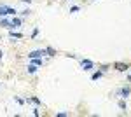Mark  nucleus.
Returning a JSON list of instances; mask_svg holds the SVG:
<instances>
[{"label": "nucleus", "mask_w": 131, "mask_h": 117, "mask_svg": "<svg viewBox=\"0 0 131 117\" xmlns=\"http://www.w3.org/2000/svg\"><path fill=\"white\" fill-rule=\"evenodd\" d=\"M18 10L14 9V7H9V5H5V4H0V18H5V16H14Z\"/></svg>", "instance_id": "obj_1"}, {"label": "nucleus", "mask_w": 131, "mask_h": 117, "mask_svg": "<svg viewBox=\"0 0 131 117\" xmlns=\"http://www.w3.org/2000/svg\"><path fill=\"white\" fill-rule=\"evenodd\" d=\"M129 67H131L129 63H124V61H115V63H112V65H110V68L117 70V72H128Z\"/></svg>", "instance_id": "obj_2"}, {"label": "nucleus", "mask_w": 131, "mask_h": 117, "mask_svg": "<svg viewBox=\"0 0 131 117\" xmlns=\"http://www.w3.org/2000/svg\"><path fill=\"white\" fill-rule=\"evenodd\" d=\"M115 94L126 100V98H128V96L131 94V86H129V84H126V86H122V88H119V89H117V93H115Z\"/></svg>", "instance_id": "obj_3"}, {"label": "nucleus", "mask_w": 131, "mask_h": 117, "mask_svg": "<svg viewBox=\"0 0 131 117\" xmlns=\"http://www.w3.org/2000/svg\"><path fill=\"white\" fill-rule=\"evenodd\" d=\"M44 56H47V52H46V49H35V51H31L28 52V58H44Z\"/></svg>", "instance_id": "obj_4"}, {"label": "nucleus", "mask_w": 131, "mask_h": 117, "mask_svg": "<svg viewBox=\"0 0 131 117\" xmlns=\"http://www.w3.org/2000/svg\"><path fill=\"white\" fill-rule=\"evenodd\" d=\"M81 67L84 72H91V70L94 68V63L91 59H81Z\"/></svg>", "instance_id": "obj_5"}, {"label": "nucleus", "mask_w": 131, "mask_h": 117, "mask_svg": "<svg viewBox=\"0 0 131 117\" xmlns=\"http://www.w3.org/2000/svg\"><path fill=\"white\" fill-rule=\"evenodd\" d=\"M21 23H23V19H21V18H16V16H14V18L10 19V30L19 28V26H21Z\"/></svg>", "instance_id": "obj_6"}, {"label": "nucleus", "mask_w": 131, "mask_h": 117, "mask_svg": "<svg viewBox=\"0 0 131 117\" xmlns=\"http://www.w3.org/2000/svg\"><path fill=\"white\" fill-rule=\"evenodd\" d=\"M9 37L10 39H23V33L16 31V30H9Z\"/></svg>", "instance_id": "obj_7"}, {"label": "nucleus", "mask_w": 131, "mask_h": 117, "mask_svg": "<svg viewBox=\"0 0 131 117\" xmlns=\"http://www.w3.org/2000/svg\"><path fill=\"white\" fill-rule=\"evenodd\" d=\"M0 26L10 30V19H7V18H0Z\"/></svg>", "instance_id": "obj_8"}, {"label": "nucleus", "mask_w": 131, "mask_h": 117, "mask_svg": "<svg viewBox=\"0 0 131 117\" xmlns=\"http://www.w3.org/2000/svg\"><path fill=\"white\" fill-rule=\"evenodd\" d=\"M117 105H119V108H121V110H124V112L128 114V105H126V100H124V98H121V100H119V103H117Z\"/></svg>", "instance_id": "obj_9"}, {"label": "nucleus", "mask_w": 131, "mask_h": 117, "mask_svg": "<svg viewBox=\"0 0 131 117\" xmlns=\"http://www.w3.org/2000/svg\"><path fill=\"white\" fill-rule=\"evenodd\" d=\"M28 101H30V103H35L37 107H40V105H42L40 98H37V96H30V98H28Z\"/></svg>", "instance_id": "obj_10"}, {"label": "nucleus", "mask_w": 131, "mask_h": 117, "mask_svg": "<svg viewBox=\"0 0 131 117\" xmlns=\"http://www.w3.org/2000/svg\"><path fill=\"white\" fill-rule=\"evenodd\" d=\"M37 70H39V67H37V65H33V63H30V65L26 67V72H28V73H35Z\"/></svg>", "instance_id": "obj_11"}, {"label": "nucleus", "mask_w": 131, "mask_h": 117, "mask_svg": "<svg viewBox=\"0 0 131 117\" xmlns=\"http://www.w3.org/2000/svg\"><path fill=\"white\" fill-rule=\"evenodd\" d=\"M46 52H47V56H51V58H52V56H56V49L51 47V46H47V47H46Z\"/></svg>", "instance_id": "obj_12"}, {"label": "nucleus", "mask_w": 131, "mask_h": 117, "mask_svg": "<svg viewBox=\"0 0 131 117\" xmlns=\"http://www.w3.org/2000/svg\"><path fill=\"white\" fill-rule=\"evenodd\" d=\"M101 77H103V72L98 70V72H94V73L91 75V80H98V79H101Z\"/></svg>", "instance_id": "obj_13"}, {"label": "nucleus", "mask_w": 131, "mask_h": 117, "mask_svg": "<svg viewBox=\"0 0 131 117\" xmlns=\"http://www.w3.org/2000/svg\"><path fill=\"white\" fill-rule=\"evenodd\" d=\"M30 63L37 65V67H42V65H44V59H42V58H31V61H30Z\"/></svg>", "instance_id": "obj_14"}, {"label": "nucleus", "mask_w": 131, "mask_h": 117, "mask_svg": "<svg viewBox=\"0 0 131 117\" xmlns=\"http://www.w3.org/2000/svg\"><path fill=\"white\" fill-rule=\"evenodd\" d=\"M31 14V10L30 9H25V10H21V16H23V18H26V16H30Z\"/></svg>", "instance_id": "obj_15"}, {"label": "nucleus", "mask_w": 131, "mask_h": 117, "mask_svg": "<svg viewBox=\"0 0 131 117\" xmlns=\"http://www.w3.org/2000/svg\"><path fill=\"white\" fill-rule=\"evenodd\" d=\"M98 68H100L101 72H103V73H105V72H107V70L110 68V65H100V67H98Z\"/></svg>", "instance_id": "obj_16"}, {"label": "nucleus", "mask_w": 131, "mask_h": 117, "mask_svg": "<svg viewBox=\"0 0 131 117\" xmlns=\"http://www.w3.org/2000/svg\"><path fill=\"white\" fill-rule=\"evenodd\" d=\"M14 100H16V103H19V105H25V103H26L23 98H18V96H14Z\"/></svg>", "instance_id": "obj_17"}, {"label": "nucleus", "mask_w": 131, "mask_h": 117, "mask_svg": "<svg viewBox=\"0 0 131 117\" xmlns=\"http://www.w3.org/2000/svg\"><path fill=\"white\" fill-rule=\"evenodd\" d=\"M37 37H39V28H35L31 31V39H37Z\"/></svg>", "instance_id": "obj_18"}, {"label": "nucleus", "mask_w": 131, "mask_h": 117, "mask_svg": "<svg viewBox=\"0 0 131 117\" xmlns=\"http://www.w3.org/2000/svg\"><path fill=\"white\" fill-rule=\"evenodd\" d=\"M79 10V5H72L70 7V12H77Z\"/></svg>", "instance_id": "obj_19"}, {"label": "nucleus", "mask_w": 131, "mask_h": 117, "mask_svg": "<svg viewBox=\"0 0 131 117\" xmlns=\"http://www.w3.org/2000/svg\"><path fill=\"white\" fill-rule=\"evenodd\" d=\"M56 115H58V117H67L68 114H67V112H60V114H56Z\"/></svg>", "instance_id": "obj_20"}, {"label": "nucleus", "mask_w": 131, "mask_h": 117, "mask_svg": "<svg viewBox=\"0 0 131 117\" xmlns=\"http://www.w3.org/2000/svg\"><path fill=\"white\" fill-rule=\"evenodd\" d=\"M33 115H35V117H39V115H40V112H39V108H35V110H33Z\"/></svg>", "instance_id": "obj_21"}, {"label": "nucleus", "mask_w": 131, "mask_h": 117, "mask_svg": "<svg viewBox=\"0 0 131 117\" xmlns=\"http://www.w3.org/2000/svg\"><path fill=\"white\" fill-rule=\"evenodd\" d=\"M21 2H25V4H30L31 0H21Z\"/></svg>", "instance_id": "obj_22"}, {"label": "nucleus", "mask_w": 131, "mask_h": 117, "mask_svg": "<svg viewBox=\"0 0 131 117\" xmlns=\"http://www.w3.org/2000/svg\"><path fill=\"white\" fill-rule=\"evenodd\" d=\"M128 82H131V73H129V75H128Z\"/></svg>", "instance_id": "obj_23"}, {"label": "nucleus", "mask_w": 131, "mask_h": 117, "mask_svg": "<svg viewBox=\"0 0 131 117\" xmlns=\"http://www.w3.org/2000/svg\"><path fill=\"white\" fill-rule=\"evenodd\" d=\"M2 56H4V52H2V51H0V59H2Z\"/></svg>", "instance_id": "obj_24"}, {"label": "nucleus", "mask_w": 131, "mask_h": 117, "mask_svg": "<svg viewBox=\"0 0 131 117\" xmlns=\"http://www.w3.org/2000/svg\"><path fill=\"white\" fill-rule=\"evenodd\" d=\"M0 40H2V35H0Z\"/></svg>", "instance_id": "obj_25"}]
</instances>
